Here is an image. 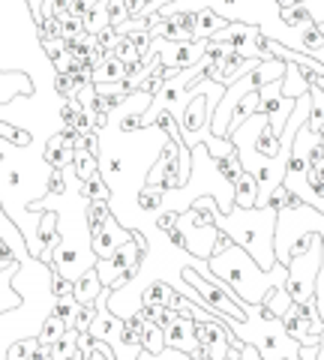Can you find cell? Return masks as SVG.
Instances as JSON below:
<instances>
[{"label": "cell", "instance_id": "obj_1", "mask_svg": "<svg viewBox=\"0 0 324 360\" xmlns=\"http://www.w3.org/2000/svg\"><path fill=\"white\" fill-rule=\"evenodd\" d=\"M13 285L21 291L25 303L13 312L0 315V360H6V352L13 342L25 340V336H39L42 324L48 321V315L58 307L54 270L39 258H30V262L21 264Z\"/></svg>", "mask_w": 324, "mask_h": 360}, {"label": "cell", "instance_id": "obj_2", "mask_svg": "<svg viewBox=\"0 0 324 360\" xmlns=\"http://www.w3.org/2000/svg\"><path fill=\"white\" fill-rule=\"evenodd\" d=\"M193 207L210 213L219 231H226L231 243L243 246L261 270H273L276 262V219L279 213L273 207H234L231 213H222L214 195H201L193 201Z\"/></svg>", "mask_w": 324, "mask_h": 360}, {"label": "cell", "instance_id": "obj_3", "mask_svg": "<svg viewBox=\"0 0 324 360\" xmlns=\"http://www.w3.org/2000/svg\"><path fill=\"white\" fill-rule=\"evenodd\" d=\"M207 264L222 283H228L234 291H238V297L243 300L247 309L261 307L267 300V295H273L276 288H285V283H288L285 264H276L273 270H261L255 264V258L238 243H231L226 252L214 255Z\"/></svg>", "mask_w": 324, "mask_h": 360}, {"label": "cell", "instance_id": "obj_4", "mask_svg": "<svg viewBox=\"0 0 324 360\" xmlns=\"http://www.w3.org/2000/svg\"><path fill=\"white\" fill-rule=\"evenodd\" d=\"M321 264H324V243H321V234L318 240L309 246L304 255L292 258L285 267H288V295H292L294 303L306 307V303H316V288H318V274H321Z\"/></svg>", "mask_w": 324, "mask_h": 360}, {"label": "cell", "instance_id": "obj_5", "mask_svg": "<svg viewBox=\"0 0 324 360\" xmlns=\"http://www.w3.org/2000/svg\"><path fill=\"white\" fill-rule=\"evenodd\" d=\"M195 336L201 345V354L207 360H226L231 348H240L243 342L234 336L222 319H210V321H195Z\"/></svg>", "mask_w": 324, "mask_h": 360}, {"label": "cell", "instance_id": "obj_6", "mask_svg": "<svg viewBox=\"0 0 324 360\" xmlns=\"http://www.w3.org/2000/svg\"><path fill=\"white\" fill-rule=\"evenodd\" d=\"M294 105H297V99L283 96V78L259 87V111L271 117V132L273 135H283V129H285L288 117H292Z\"/></svg>", "mask_w": 324, "mask_h": 360}, {"label": "cell", "instance_id": "obj_7", "mask_svg": "<svg viewBox=\"0 0 324 360\" xmlns=\"http://www.w3.org/2000/svg\"><path fill=\"white\" fill-rule=\"evenodd\" d=\"M165 348H174V352H183L189 357H205L195 336V319L193 315H181L169 330H165Z\"/></svg>", "mask_w": 324, "mask_h": 360}, {"label": "cell", "instance_id": "obj_8", "mask_svg": "<svg viewBox=\"0 0 324 360\" xmlns=\"http://www.w3.org/2000/svg\"><path fill=\"white\" fill-rule=\"evenodd\" d=\"M129 240H132V231L124 229V225L111 217L103 229L93 231V252H96V258H108V255H115L120 246L129 243Z\"/></svg>", "mask_w": 324, "mask_h": 360}, {"label": "cell", "instance_id": "obj_9", "mask_svg": "<svg viewBox=\"0 0 324 360\" xmlns=\"http://www.w3.org/2000/svg\"><path fill=\"white\" fill-rule=\"evenodd\" d=\"M37 94V84L27 72H4L0 70V105L13 103L15 96H30Z\"/></svg>", "mask_w": 324, "mask_h": 360}, {"label": "cell", "instance_id": "obj_10", "mask_svg": "<svg viewBox=\"0 0 324 360\" xmlns=\"http://www.w3.org/2000/svg\"><path fill=\"white\" fill-rule=\"evenodd\" d=\"M18 270H21V262H9L4 270H0V315H4V312H13V309H18L21 303H25L21 291L13 285Z\"/></svg>", "mask_w": 324, "mask_h": 360}, {"label": "cell", "instance_id": "obj_11", "mask_svg": "<svg viewBox=\"0 0 324 360\" xmlns=\"http://www.w3.org/2000/svg\"><path fill=\"white\" fill-rule=\"evenodd\" d=\"M183 295H177L174 285L169 283H150L141 295V307H150V309H177Z\"/></svg>", "mask_w": 324, "mask_h": 360}, {"label": "cell", "instance_id": "obj_12", "mask_svg": "<svg viewBox=\"0 0 324 360\" xmlns=\"http://www.w3.org/2000/svg\"><path fill=\"white\" fill-rule=\"evenodd\" d=\"M127 75H129V66L117 58L115 51H105L103 54V60H99L96 66V75H93V82L96 84H103V82H127Z\"/></svg>", "mask_w": 324, "mask_h": 360}, {"label": "cell", "instance_id": "obj_13", "mask_svg": "<svg viewBox=\"0 0 324 360\" xmlns=\"http://www.w3.org/2000/svg\"><path fill=\"white\" fill-rule=\"evenodd\" d=\"M103 288H105V285H103V279H99L96 267H91V270H87V274H84V276L75 283V288H72V297H75L78 303H82V307H93L96 297L103 295Z\"/></svg>", "mask_w": 324, "mask_h": 360}, {"label": "cell", "instance_id": "obj_14", "mask_svg": "<svg viewBox=\"0 0 324 360\" xmlns=\"http://www.w3.org/2000/svg\"><path fill=\"white\" fill-rule=\"evenodd\" d=\"M255 201H259V180L243 168L240 177L234 180V207H255Z\"/></svg>", "mask_w": 324, "mask_h": 360}, {"label": "cell", "instance_id": "obj_15", "mask_svg": "<svg viewBox=\"0 0 324 360\" xmlns=\"http://www.w3.org/2000/svg\"><path fill=\"white\" fill-rule=\"evenodd\" d=\"M231 21H226L214 9H198L195 13V39H214L219 30H226Z\"/></svg>", "mask_w": 324, "mask_h": 360}, {"label": "cell", "instance_id": "obj_16", "mask_svg": "<svg viewBox=\"0 0 324 360\" xmlns=\"http://www.w3.org/2000/svg\"><path fill=\"white\" fill-rule=\"evenodd\" d=\"M66 330H70V324H66V319H60V315H48V321L42 324L39 330V345H54L58 340H63Z\"/></svg>", "mask_w": 324, "mask_h": 360}, {"label": "cell", "instance_id": "obj_17", "mask_svg": "<svg viewBox=\"0 0 324 360\" xmlns=\"http://www.w3.org/2000/svg\"><path fill=\"white\" fill-rule=\"evenodd\" d=\"M252 115H259V90H250V94L240 96L238 108H234V117H231V129L240 127L243 120H250ZM231 129H228V132H231Z\"/></svg>", "mask_w": 324, "mask_h": 360}, {"label": "cell", "instance_id": "obj_18", "mask_svg": "<svg viewBox=\"0 0 324 360\" xmlns=\"http://www.w3.org/2000/svg\"><path fill=\"white\" fill-rule=\"evenodd\" d=\"M39 336H25V340H18L9 345V352H6V360H30L33 354L39 352Z\"/></svg>", "mask_w": 324, "mask_h": 360}, {"label": "cell", "instance_id": "obj_19", "mask_svg": "<svg viewBox=\"0 0 324 360\" xmlns=\"http://www.w3.org/2000/svg\"><path fill=\"white\" fill-rule=\"evenodd\" d=\"M141 342H144V352H148V354H162L165 352V333L156 328V324H150V328L144 330Z\"/></svg>", "mask_w": 324, "mask_h": 360}, {"label": "cell", "instance_id": "obj_20", "mask_svg": "<svg viewBox=\"0 0 324 360\" xmlns=\"http://www.w3.org/2000/svg\"><path fill=\"white\" fill-rule=\"evenodd\" d=\"M297 4L309 9V15L316 18V25H324V0H297Z\"/></svg>", "mask_w": 324, "mask_h": 360}, {"label": "cell", "instance_id": "obj_21", "mask_svg": "<svg viewBox=\"0 0 324 360\" xmlns=\"http://www.w3.org/2000/svg\"><path fill=\"white\" fill-rule=\"evenodd\" d=\"M87 360H117L115 357V352L105 345V342H99V340H93V354L87 357Z\"/></svg>", "mask_w": 324, "mask_h": 360}, {"label": "cell", "instance_id": "obj_22", "mask_svg": "<svg viewBox=\"0 0 324 360\" xmlns=\"http://www.w3.org/2000/svg\"><path fill=\"white\" fill-rule=\"evenodd\" d=\"M169 4H174V0H150V4L144 6V9H141V13H138L136 18H150V15H156V13H160V9H162V6H169Z\"/></svg>", "mask_w": 324, "mask_h": 360}, {"label": "cell", "instance_id": "obj_23", "mask_svg": "<svg viewBox=\"0 0 324 360\" xmlns=\"http://www.w3.org/2000/svg\"><path fill=\"white\" fill-rule=\"evenodd\" d=\"M240 360H264L261 352L255 345H243V352H240Z\"/></svg>", "mask_w": 324, "mask_h": 360}, {"label": "cell", "instance_id": "obj_24", "mask_svg": "<svg viewBox=\"0 0 324 360\" xmlns=\"http://www.w3.org/2000/svg\"><path fill=\"white\" fill-rule=\"evenodd\" d=\"M9 262H15V258H4V255H0V270H4Z\"/></svg>", "mask_w": 324, "mask_h": 360}]
</instances>
